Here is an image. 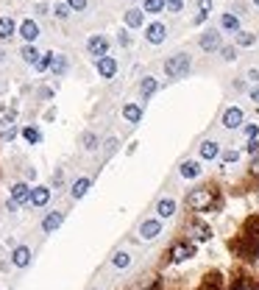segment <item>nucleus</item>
<instances>
[{
    "mask_svg": "<svg viewBox=\"0 0 259 290\" xmlns=\"http://www.w3.org/2000/svg\"><path fill=\"white\" fill-rule=\"evenodd\" d=\"M190 70H193V59L187 53H176L170 59H164V76L170 81H179V79H187Z\"/></svg>",
    "mask_w": 259,
    "mask_h": 290,
    "instance_id": "nucleus-1",
    "label": "nucleus"
},
{
    "mask_svg": "<svg viewBox=\"0 0 259 290\" xmlns=\"http://www.w3.org/2000/svg\"><path fill=\"white\" fill-rule=\"evenodd\" d=\"M240 251L245 254L248 260L259 254V218H251L242 232V240H240Z\"/></svg>",
    "mask_w": 259,
    "mask_h": 290,
    "instance_id": "nucleus-2",
    "label": "nucleus"
},
{
    "mask_svg": "<svg viewBox=\"0 0 259 290\" xmlns=\"http://www.w3.org/2000/svg\"><path fill=\"white\" fill-rule=\"evenodd\" d=\"M187 204H190V209H195V212H206L212 204H215V190L212 187L193 190V193L187 195Z\"/></svg>",
    "mask_w": 259,
    "mask_h": 290,
    "instance_id": "nucleus-3",
    "label": "nucleus"
},
{
    "mask_svg": "<svg viewBox=\"0 0 259 290\" xmlns=\"http://www.w3.org/2000/svg\"><path fill=\"white\" fill-rule=\"evenodd\" d=\"M87 53L95 56V59L109 56V39H106L103 34H92L90 39H87Z\"/></svg>",
    "mask_w": 259,
    "mask_h": 290,
    "instance_id": "nucleus-4",
    "label": "nucleus"
},
{
    "mask_svg": "<svg viewBox=\"0 0 259 290\" xmlns=\"http://www.w3.org/2000/svg\"><path fill=\"white\" fill-rule=\"evenodd\" d=\"M162 235V218H148L139 224V237L142 240H156Z\"/></svg>",
    "mask_w": 259,
    "mask_h": 290,
    "instance_id": "nucleus-5",
    "label": "nucleus"
},
{
    "mask_svg": "<svg viewBox=\"0 0 259 290\" xmlns=\"http://www.w3.org/2000/svg\"><path fill=\"white\" fill-rule=\"evenodd\" d=\"M223 128H229V131H234V128H242V123H245V112L242 109H237V106H231V109H226L223 112Z\"/></svg>",
    "mask_w": 259,
    "mask_h": 290,
    "instance_id": "nucleus-6",
    "label": "nucleus"
},
{
    "mask_svg": "<svg viewBox=\"0 0 259 290\" xmlns=\"http://www.w3.org/2000/svg\"><path fill=\"white\" fill-rule=\"evenodd\" d=\"M95 67H98V76L101 79H115V72H117V59L115 56H103V59H95Z\"/></svg>",
    "mask_w": 259,
    "mask_h": 290,
    "instance_id": "nucleus-7",
    "label": "nucleus"
},
{
    "mask_svg": "<svg viewBox=\"0 0 259 290\" xmlns=\"http://www.w3.org/2000/svg\"><path fill=\"white\" fill-rule=\"evenodd\" d=\"M201 48H204L206 53H215V50H220V48H223V45H220V34H217L215 28L204 31V34H201Z\"/></svg>",
    "mask_w": 259,
    "mask_h": 290,
    "instance_id": "nucleus-8",
    "label": "nucleus"
},
{
    "mask_svg": "<svg viewBox=\"0 0 259 290\" xmlns=\"http://www.w3.org/2000/svg\"><path fill=\"white\" fill-rule=\"evenodd\" d=\"M31 190H34V187H31L28 181H17V184L12 187V201L17 206L20 204H31Z\"/></svg>",
    "mask_w": 259,
    "mask_h": 290,
    "instance_id": "nucleus-9",
    "label": "nucleus"
},
{
    "mask_svg": "<svg viewBox=\"0 0 259 290\" xmlns=\"http://www.w3.org/2000/svg\"><path fill=\"white\" fill-rule=\"evenodd\" d=\"M164 36H167V25H164V23H151V25H148V31H145V39H148L151 45H162Z\"/></svg>",
    "mask_w": 259,
    "mask_h": 290,
    "instance_id": "nucleus-10",
    "label": "nucleus"
},
{
    "mask_svg": "<svg viewBox=\"0 0 259 290\" xmlns=\"http://www.w3.org/2000/svg\"><path fill=\"white\" fill-rule=\"evenodd\" d=\"M61 224H64V212H59V209H56V212H48V215L42 218V232H45V235H53V232L59 229Z\"/></svg>",
    "mask_w": 259,
    "mask_h": 290,
    "instance_id": "nucleus-11",
    "label": "nucleus"
},
{
    "mask_svg": "<svg viewBox=\"0 0 259 290\" xmlns=\"http://www.w3.org/2000/svg\"><path fill=\"white\" fill-rule=\"evenodd\" d=\"M17 31H20V36H23L28 45H34V42H36V36H39V25H36V20H23Z\"/></svg>",
    "mask_w": 259,
    "mask_h": 290,
    "instance_id": "nucleus-12",
    "label": "nucleus"
},
{
    "mask_svg": "<svg viewBox=\"0 0 259 290\" xmlns=\"http://www.w3.org/2000/svg\"><path fill=\"white\" fill-rule=\"evenodd\" d=\"M12 265L14 268H28L31 265V248L28 246H17L12 251Z\"/></svg>",
    "mask_w": 259,
    "mask_h": 290,
    "instance_id": "nucleus-13",
    "label": "nucleus"
},
{
    "mask_svg": "<svg viewBox=\"0 0 259 290\" xmlns=\"http://www.w3.org/2000/svg\"><path fill=\"white\" fill-rule=\"evenodd\" d=\"M170 257H173V262H184V260H190V257H195V246H190V243H176Z\"/></svg>",
    "mask_w": 259,
    "mask_h": 290,
    "instance_id": "nucleus-14",
    "label": "nucleus"
},
{
    "mask_svg": "<svg viewBox=\"0 0 259 290\" xmlns=\"http://www.w3.org/2000/svg\"><path fill=\"white\" fill-rule=\"evenodd\" d=\"M198 154H201V159H217L220 157V142H217V139H204V142H201V148H198Z\"/></svg>",
    "mask_w": 259,
    "mask_h": 290,
    "instance_id": "nucleus-15",
    "label": "nucleus"
},
{
    "mask_svg": "<svg viewBox=\"0 0 259 290\" xmlns=\"http://www.w3.org/2000/svg\"><path fill=\"white\" fill-rule=\"evenodd\" d=\"M90 187H92V179H90V176H81V179H75V181H72L70 195H72L75 201H78V198H84V195L90 193Z\"/></svg>",
    "mask_w": 259,
    "mask_h": 290,
    "instance_id": "nucleus-16",
    "label": "nucleus"
},
{
    "mask_svg": "<svg viewBox=\"0 0 259 290\" xmlns=\"http://www.w3.org/2000/svg\"><path fill=\"white\" fill-rule=\"evenodd\" d=\"M48 201H50V187L39 184V187L31 190V206H48Z\"/></svg>",
    "mask_w": 259,
    "mask_h": 290,
    "instance_id": "nucleus-17",
    "label": "nucleus"
},
{
    "mask_svg": "<svg viewBox=\"0 0 259 290\" xmlns=\"http://www.w3.org/2000/svg\"><path fill=\"white\" fill-rule=\"evenodd\" d=\"M156 90H159V81L153 79V76H145V79L139 81V98H142V101H148Z\"/></svg>",
    "mask_w": 259,
    "mask_h": 290,
    "instance_id": "nucleus-18",
    "label": "nucleus"
},
{
    "mask_svg": "<svg viewBox=\"0 0 259 290\" xmlns=\"http://www.w3.org/2000/svg\"><path fill=\"white\" fill-rule=\"evenodd\" d=\"M123 117H126V123L137 126V123L142 120V106H139V103H126V106H123Z\"/></svg>",
    "mask_w": 259,
    "mask_h": 290,
    "instance_id": "nucleus-19",
    "label": "nucleus"
},
{
    "mask_svg": "<svg viewBox=\"0 0 259 290\" xmlns=\"http://www.w3.org/2000/svg\"><path fill=\"white\" fill-rule=\"evenodd\" d=\"M67 70H70V59H67L64 53H56L53 56V64H50V72H53L56 79H61Z\"/></svg>",
    "mask_w": 259,
    "mask_h": 290,
    "instance_id": "nucleus-20",
    "label": "nucleus"
},
{
    "mask_svg": "<svg viewBox=\"0 0 259 290\" xmlns=\"http://www.w3.org/2000/svg\"><path fill=\"white\" fill-rule=\"evenodd\" d=\"M179 173H181V179H198V176H201V162L187 159V162H181Z\"/></svg>",
    "mask_w": 259,
    "mask_h": 290,
    "instance_id": "nucleus-21",
    "label": "nucleus"
},
{
    "mask_svg": "<svg viewBox=\"0 0 259 290\" xmlns=\"http://www.w3.org/2000/svg\"><path fill=\"white\" fill-rule=\"evenodd\" d=\"M142 23H145V12H142V9H128V12H126V25H128V28H142Z\"/></svg>",
    "mask_w": 259,
    "mask_h": 290,
    "instance_id": "nucleus-22",
    "label": "nucleus"
},
{
    "mask_svg": "<svg viewBox=\"0 0 259 290\" xmlns=\"http://www.w3.org/2000/svg\"><path fill=\"white\" fill-rule=\"evenodd\" d=\"M220 28H223V31H231V34H237V31H240V17H237L234 12H226L223 17H220Z\"/></svg>",
    "mask_w": 259,
    "mask_h": 290,
    "instance_id": "nucleus-23",
    "label": "nucleus"
},
{
    "mask_svg": "<svg viewBox=\"0 0 259 290\" xmlns=\"http://www.w3.org/2000/svg\"><path fill=\"white\" fill-rule=\"evenodd\" d=\"M156 212H159V218H162V221H164V218H173L176 215V201L173 198H162L156 204Z\"/></svg>",
    "mask_w": 259,
    "mask_h": 290,
    "instance_id": "nucleus-24",
    "label": "nucleus"
},
{
    "mask_svg": "<svg viewBox=\"0 0 259 290\" xmlns=\"http://www.w3.org/2000/svg\"><path fill=\"white\" fill-rule=\"evenodd\" d=\"M20 56H23V61H25V64H34V67H36V61L42 59V53H39V50H36L34 45H23Z\"/></svg>",
    "mask_w": 259,
    "mask_h": 290,
    "instance_id": "nucleus-25",
    "label": "nucleus"
},
{
    "mask_svg": "<svg viewBox=\"0 0 259 290\" xmlns=\"http://www.w3.org/2000/svg\"><path fill=\"white\" fill-rule=\"evenodd\" d=\"M234 42L240 45V48H253V45H256V34H251V31H237Z\"/></svg>",
    "mask_w": 259,
    "mask_h": 290,
    "instance_id": "nucleus-26",
    "label": "nucleus"
},
{
    "mask_svg": "<svg viewBox=\"0 0 259 290\" xmlns=\"http://www.w3.org/2000/svg\"><path fill=\"white\" fill-rule=\"evenodd\" d=\"M14 31H17V25L12 17H0V39H12Z\"/></svg>",
    "mask_w": 259,
    "mask_h": 290,
    "instance_id": "nucleus-27",
    "label": "nucleus"
},
{
    "mask_svg": "<svg viewBox=\"0 0 259 290\" xmlns=\"http://www.w3.org/2000/svg\"><path fill=\"white\" fill-rule=\"evenodd\" d=\"M190 235H193V237H195V240H198V243H206V240H209V237H212V229H209V226H206V224H195L193 229H190Z\"/></svg>",
    "mask_w": 259,
    "mask_h": 290,
    "instance_id": "nucleus-28",
    "label": "nucleus"
},
{
    "mask_svg": "<svg viewBox=\"0 0 259 290\" xmlns=\"http://www.w3.org/2000/svg\"><path fill=\"white\" fill-rule=\"evenodd\" d=\"M164 9H167L164 0H142V12H148V14H162Z\"/></svg>",
    "mask_w": 259,
    "mask_h": 290,
    "instance_id": "nucleus-29",
    "label": "nucleus"
},
{
    "mask_svg": "<svg viewBox=\"0 0 259 290\" xmlns=\"http://www.w3.org/2000/svg\"><path fill=\"white\" fill-rule=\"evenodd\" d=\"M112 265H115L117 271H123V268H128V265H131V254H128V251H117L115 257H112Z\"/></svg>",
    "mask_w": 259,
    "mask_h": 290,
    "instance_id": "nucleus-30",
    "label": "nucleus"
},
{
    "mask_svg": "<svg viewBox=\"0 0 259 290\" xmlns=\"http://www.w3.org/2000/svg\"><path fill=\"white\" fill-rule=\"evenodd\" d=\"M81 145H84V151H95L98 148V134L95 131H84L81 134Z\"/></svg>",
    "mask_w": 259,
    "mask_h": 290,
    "instance_id": "nucleus-31",
    "label": "nucleus"
},
{
    "mask_svg": "<svg viewBox=\"0 0 259 290\" xmlns=\"http://www.w3.org/2000/svg\"><path fill=\"white\" fill-rule=\"evenodd\" d=\"M23 137H25V142H31V145L42 142V131H39V128H34V126L23 128Z\"/></svg>",
    "mask_w": 259,
    "mask_h": 290,
    "instance_id": "nucleus-32",
    "label": "nucleus"
},
{
    "mask_svg": "<svg viewBox=\"0 0 259 290\" xmlns=\"http://www.w3.org/2000/svg\"><path fill=\"white\" fill-rule=\"evenodd\" d=\"M70 14H72V9L67 6V0H64V3H56V6H53V17H56V20H67Z\"/></svg>",
    "mask_w": 259,
    "mask_h": 290,
    "instance_id": "nucleus-33",
    "label": "nucleus"
},
{
    "mask_svg": "<svg viewBox=\"0 0 259 290\" xmlns=\"http://www.w3.org/2000/svg\"><path fill=\"white\" fill-rule=\"evenodd\" d=\"M53 56H56V53H42V59L36 61V70H39V72L50 70V64H53Z\"/></svg>",
    "mask_w": 259,
    "mask_h": 290,
    "instance_id": "nucleus-34",
    "label": "nucleus"
},
{
    "mask_svg": "<svg viewBox=\"0 0 259 290\" xmlns=\"http://www.w3.org/2000/svg\"><path fill=\"white\" fill-rule=\"evenodd\" d=\"M220 56H223V61H234L237 59V45H226V48H220Z\"/></svg>",
    "mask_w": 259,
    "mask_h": 290,
    "instance_id": "nucleus-35",
    "label": "nucleus"
},
{
    "mask_svg": "<svg viewBox=\"0 0 259 290\" xmlns=\"http://www.w3.org/2000/svg\"><path fill=\"white\" fill-rule=\"evenodd\" d=\"M87 3H90V0H67V6H70L72 12H84Z\"/></svg>",
    "mask_w": 259,
    "mask_h": 290,
    "instance_id": "nucleus-36",
    "label": "nucleus"
},
{
    "mask_svg": "<svg viewBox=\"0 0 259 290\" xmlns=\"http://www.w3.org/2000/svg\"><path fill=\"white\" fill-rule=\"evenodd\" d=\"M164 3H167V9H170L173 14H179L181 9H184V0H164Z\"/></svg>",
    "mask_w": 259,
    "mask_h": 290,
    "instance_id": "nucleus-37",
    "label": "nucleus"
},
{
    "mask_svg": "<svg viewBox=\"0 0 259 290\" xmlns=\"http://www.w3.org/2000/svg\"><path fill=\"white\" fill-rule=\"evenodd\" d=\"M117 42H120V45H123V48H128V45H131V34H128V31H126V28H123V31H120V34H117Z\"/></svg>",
    "mask_w": 259,
    "mask_h": 290,
    "instance_id": "nucleus-38",
    "label": "nucleus"
},
{
    "mask_svg": "<svg viewBox=\"0 0 259 290\" xmlns=\"http://www.w3.org/2000/svg\"><path fill=\"white\" fill-rule=\"evenodd\" d=\"M117 145H120V142H117V137H109L106 139V157H112V154L117 151Z\"/></svg>",
    "mask_w": 259,
    "mask_h": 290,
    "instance_id": "nucleus-39",
    "label": "nucleus"
},
{
    "mask_svg": "<svg viewBox=\"0 0 259 290\" xmlns=\"http://www.w3.org/2000/svg\"><path fill=\"white\" fill-rule=\"evenodd\" d=\"M198 12L209 17V12H212V0H198Z\"/></svg>",
    "mask_w": 259,
    "mask_h": 290,
    "instance_id": "nucleus-40",
    "label": "nucleus"
},
{
    "mask_svg": "<svg viewBox=\"0 0 259 290\" xmlns=\"http://www.w3.org/2000/svg\"><path fill=\"white\" fill-rule=\"evenodd\" d=\"M34 12L39 14V17H45V14H50V6H48V3L42 0V3H36V6H34Z\"/></svg>",
    "mask_w": 259,
    "mask_h": 290,
    "instance_id": "nucleus-41",
    "label": "nucleus"
},
{
    "mask_svg": "<svg viewBox=\"0 0 259 290\" xmlns=\"http://www.w3.org/2000/svg\"><path fill=\"white\" fill-rule=\"evenodd\" d=\"M237 159H240V154H237V151H226V154H223V162H226V165H234Z\"/></svg>",
    "mask_w": 259,
    "mask_h": 290,
    "instance_id": "nucleus-42",
    "label": "nucleus"
},
{
    "mask_svg": "<svg viewBox=\"0 0 259 290\" xmlns=\"http://www.w3.org/2000/svg\"><path fill=\"white\" fill-rule=\"evenodd\" d=\"M245 151H248V154H256V151H259V139H256V137H251V139H248Z\"/></svg>",
    "mask_w": 259,
    "mask_h": 290,
    "instance_id": "nucleus-43",
    "label": "nucleus"
},
{
    "mask_svg": "<svg viewBox=\"0 0 259 290\" xmlns=\"http://www.w3.org/2000/svg\"><path fill=\"white\" fill-rule=\"evenodd\" d=\"M201 290H217V276H206V282H204Z\"/></svg>",
    "mask_w": 259,
    "mask_h": 290,
    "instance_id": "nucleus-44",
    "label": "nucleus"
},
{
    "mask_svg": "<svg viewBox=\"0 0 259 290\" xmlns=\"http://www.w3.org/2000/svg\"><path fill=\"white\" fill-rule=\"evenodd\" d=\"M12 123H14V112H9V115H3V117H0V128L12 126Z\"/></svg>",
    "mask_w": 259,
    "mask_h": 290,
    "instance_id": "nucleus-45",
    "label": "nucleus"
},
{
    "mask_svg": "<svg viewBox=\"0 0 259 290\" xmlns=\"http://www.w3.org/2000/svg\"><path fill=\"white\" fill-rule=\"evenodd\" d=\"M248 79H251L253 84H259V67H251V70H248Z\"/></svg>",
    "mask_w": 259,
    "mask_h": 290,
    "instance_id": "nucleus-46",
    "label": "nucleus"
},
{
    "mask_svg": "<svg viewBox=\"0 0 259 290\" xmlns=\"http://www.w3.org/2000/svg\"><path fill=\"white\" fill-rule=\"evenodd\" d=\"M242 131L248 134V139H251V137H256V134H259V128H256V126H253V123H251V126H245V128H242Z\"/></svg>",
    "mask_w": 259,
    "mask_h": 290,
    "instance_id": "nucleus-47",
    "label": "nucleus"
},
{
    "mask_svg": "<svg viewBox=\"0 0 259 290\" xmlns=\"http://www.w3.org/2000/svg\"><path fill=\"white\" fill-rule=\"evenodd\" d=\"M248 98H251V101H253V103H259V84H256V87H253V90H251V92H248Z\"/></svg>",
    "mask_w": 259,
    "mask_h": 290,
    "instance_id": "nucleus-48",
    "label": "nucleus"
},
{
    "mask_svg": "<svg viewBox=\"0 0 259 290\" xmlns=\"http://www.w3.org/2000/svg\"><path fill=\"white\" fill-rule=\"evenodd\" d=\"M14 137H17V128H9V131L6 134H3V139H6V142H12V139Z\"/></svg>",
    "mask_w": 259,
    "mask_h": 290,
    "instance_id": "nucleus-49",
    "label": "nucleus"
},
{
    "mask_svg": "<svg viewBox=\"0 0 259 290\" xmlns=\"http://www.w3.org/2000/svg\"><path fill=\"white\" fill-rule=\"evenodd\" d=\"M204 20H206V14H201V12H198V14H195V20H193V25H201Z\"/></svg>",
    "mask_w": 259,
    "mask_h": 290,
    "instance_id": "nucleus-50",
    "label": "nucleus"
},
{
    "mask_svg": "<svg viewBox=\"0 0 259 290\" xmlns=\"http://www.w3.org/2000/svg\"><path fill=\"white\" fill-rule=\"evenodd\" d=\"M251 170H253V173H259V157H253V162H251Z\"/></svg>",
    "mask_w": 259,
    "mask_h": 290,
    "instance_id": "nucleus-51",
    "label": "nucleus"
},
{
    "mask_svg": "<svg viewBox=\"0 0 259 290\" xmlns=\"http://www.w3.org/2000/svg\"><path fill=\"white\" fill-rule=\"evenodd\" d=\"M253 6H256V9H259V0H253Z\"/></svg>",
    "mask_w": 259,
    "mask_h": 290,
    "instance_id": "nucleus-52",
    "label": "nucleus"
},
{
    "mask_svg": "<svg viewBox=\"0 0 259 290\" xmlns=\"http://www.w3.org/2000/svg\"><path fill=\"white\" fill-rule=\"evenodd\" d=\"M0 61H3V50H0Z\"/></svg>",
    "mask_w": 259,
    "mask_h": 290,
    "instance_id": "nucleus-53",
    "label": "nucleus"
}]
</instances>
